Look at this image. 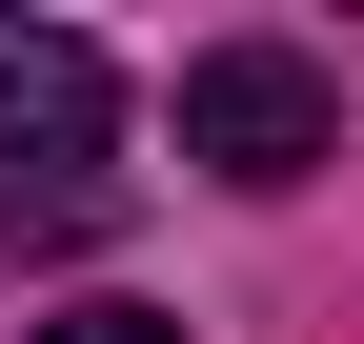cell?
<instances>
[{"label": "cell", "mask_w": 364, "mask_h": 344, "mask_svg": "<svg viewBox=\"0 0 364 344\" xmlns=\"http://www.w3.org/2000/svg\"><path fill=\"white\" fill-rule=\"evenodd\" d=\"M182 162H203V183H243V203L324 183V162H344L324 61H304V41H203V61H182Z\"/></svg>", "instance_id": "cell-2"}, {"label": "cell", "mask_w": 364, "mask_h": 344, "mask_svg": "<svg viewBox=\"0 0 364 344\" xmlns=\"http://www.w3.org/2000/svg\"><path fill=\"white\" fill-rule=\"evenodd\" d=\"M102 122H122L102 41L81 21H0V243L102 223Z\"/></svg>", "instance_id": "cell-1"}, {"label": "cell", "mask_w": 364, "mask_h": 344, "mask_svg": "<svg viewBox=\"0 0 364 344\" xmlns=\"http://www.w3.org/2000/svg\"><path fill=\"white\" fill-rule=\"evenodd\" d=\"M41 344H182L162 304H81V324H41Z\"/></svg>", "instance_id": "cell-3"}]
</instances>
